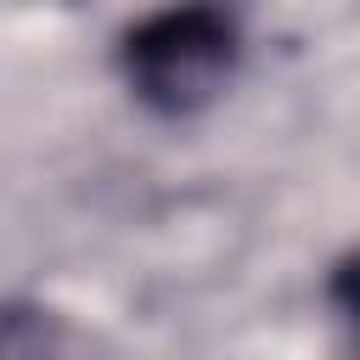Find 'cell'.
I'll list each match as a JSON object with an SVG mask.
<instances>
[{"label": "cell", "instance_id": "7a4b0ae2", "mask_svg": "<svg viewBox=\"0 0 360 360\" xmlns=\"http://www.w3.org/2000/svg\"><path fill=\"white\" fill-rule=\"evenodd\" d=\"M51 343H62V332H51L45 309L0 304V349H51Z\"/></svg>", "mask_w": 360, "mask_h": 360}, {"label": "cell", "instance_id": "6da1fadb", "mask_svg": "<svg viewBox=\"0 0 360 360\" xmlns=\"http://www.w3.org/2000/svg\"><path fill=\"white\" fill-rule=\"evenodd\" d=\"M112 68L152 118H197L242 68V22L214 0L158 6L118 34Z\"/></svg>", "mask_w": 360, "mask_h": 360}]
</instances>
